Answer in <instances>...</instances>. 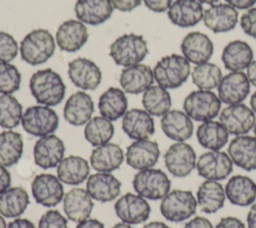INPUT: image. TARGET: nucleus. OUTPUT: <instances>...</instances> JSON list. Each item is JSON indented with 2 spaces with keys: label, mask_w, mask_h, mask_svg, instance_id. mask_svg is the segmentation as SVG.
<instances>
[{
  "label": "nucleus",
  "mask_w": 256,
  "mask_h": 228,
  "mask_svg": "<svg viewBox=\"0 0 256 228\" xmlns=\"http://www.w3.org/2000/svg\"><path fill=\"white\" fill-rule=\"evenodd\" d=\"M29 88L37 103L49 107L61 103L66 91L61 76L50 68L34 72L29 81Z\"/></svg>",
  "instance_id": "1"
},
{
  "label": "nucleus",
  "mask_w": 256,
  "mask_h": 228,
  "mask_svg": "<svg viewBox=\"0 0 256 228\" xmlns=\"http://www.w3.org/2000/svg\"><path fill=\"white\" fill-rule=\"evenodd\" d=\"M20 56L24 62L36 66L47 62L54 54L55 39L46 29L29 32L20 42Z\"/></svg>",
  "instance_id": "2"
},
{
  "label": "nucleus",
  "mask_w": 256,
  "mask_h": 228,
  "mask_svg": "<svg viewBox=\"0 0 256 228\" xmlns=\"http://www.w3.org/2000/svg\"><path fill=\"white\" fill-rule=\"evenodd\" d=\"M191 72L190 62L182 55L162 57L153 68L154 80L165 89H175L186 82Z\"/></svg>",
  "instance_id": "3"
},
{
  "label": "nucleus",
  "mask_w": 256,
  "mask_h": 228,
  "mask_svg": "<svg viewBox=\"0 0 256 228\" xmlns=\"http://www.w3.org/2000/svg\"><path fill=\"white\" fill-rule=\"evenodd\" d=\"M147 42L142 35L124 34L109 46V55L120 66L129 67L140 64L148 54Z\"/></svg>",
  "instance_id": "4"
},
{
  "label": "nucleus",
  "mask_w": 256,
  "mask_h": 228,
  "mask_svg": "<svg viewBox=\"0 0 256 228\" xmlns=\"http://www.w3.org/2000/svg\"><path fill=\"white\" fill-rule=\"evenodd\" d=\"M197 200L189 190L175 189L161 199L160 212L171 222H182L195 214Z\"/></svg>",
  "instance_id": "5"
},
{
  "label": "nucleus",
  "mask_w": 256,
  "mask_h": 228,
  "mask_svg": "<svg viewBox=\"0 0 256 228\" xmlns=\"http://www.w3.org/2000/svg\"><path fill=\"white\" fill-rule=\"evenodd\" d=\"M132 185L135 192L143 198L159 200L170 192L171 181L161 169L148 168L134 175Z\"/></svg>",
  "instance_id": "6"
},
{
  "label": "nucleus",
  "mask_w": 256,
  "mask_h": 228,
  "mask_svg": "<svg viewBox=\"0 0 256 228\" xmlns=\"http://www.w3.org/2000/svg\"><path fill=\"white\" fill-rule=\"evenodd\" d=\"M185 113L195 121L215 118L221 108V100L211 90H196L189 93L183 103Z\"/></svg>",
  "instance_id": "7"
},
{
  "label": "nucleus",
  "mask_w": 256,
  "mask_h": 228,
  "mask_svg": "<svg viewBox=\"0 0 256 228\" xmlns=\"http://www.w3.org/2000/svg\"><path fill=\"white\" fill-rule=\"evenodd\" d=\"M21 124L28 134L43 137L56 131L59 118L57 113L49 106L34 105L24 111Z\"/></svg>",
  "instance_id": "8"
},
{
  "label": "nucleus",
  "mask_w": 256,
  "mask_h": 228,
  "mask_svg": "<svg viewBox=\"0 0 256 228\" xmlns=\"http://www.w3.org/2000/svg\"><path fill=\"white\" fill-rule=\"evenodd\" d=\"M164 164L174 177H186L196 168V153L188 143L176 142L165 152Z\"/></svg>",
  "instance_id": "9"
},
{
  "label": "nucleus",
  "mask_w": 256,
  "mask_h": 228,
  "mask_svg": "<svg viewBox=\"0 0 256 228\" xmlns=\"http://www.w3.org/2000/svg\"><path fill=\"white\" fill-rule=\"evenodd\" d=\"M114 210L121 222L136 225L148 220L151 212L149 203L138 194L126 193L114 204Z\"/></svg>",
  "instance_id": "10"
},
{
  "label": "nucleus",
  "mask_w": 256,
  "mask_h": 228,
  "mask_svg": "<svg viewBox=\"0 0 256 228\" xmlns=\"http://www.w3.org/2000/svg\"><path fill=\"white\" fill-rule=\"evenodd\" d=\"M220 123L228 133L233 135H245L255 125V113L247 105L238 103L225 107L219 115Z\"/></svg>",
  "instance_id": "11"
},
{
  "label": "nucleus",
  "mask_w": 256,
  "mask_h": 228,
  "mask_svg": "<svg viewBox=\"0 0 256 228\" xmlns=\"http://www.w3.org/2000/svg\"><path fill=\"white\" fill-rule=\"evenodd\" d=\"M198 174L206 180H223L233 170V162L228 154L222 151H208L203 153L196 162Z\"/></svg>",
  "instance_id": "12"
},
{
  "label": "nucleus",
  "mask_w": 256,
  "mask_h": 228,
  "mask_svg": "<svg viewBox=\"0 0 256 228\" xmlns=\"http://www.w3.org/2000/svg\"><path fill=\"white\" fill-rule=\"evenodd\" d=\"M35 201L45 207H54L64 198V188L57 176L49 173L36 175L31 183Z\"/></svg>",
  "instance_id": "13"
},
{
  "label": "nucleus",
  "mask_w": 256,
  "mask_h": 228,
  "mask_svg": "<svg viewBox=\"0 0 256 228\" xmlns=\"http://www.w3.org/2000/svg\"><path fill=\"white\" fill-rule=\"evenodd\" d=\"M65 145L54 134L40 137L33 148L34 162L42 169L57 167L64 158Z\"/></svg>",
  "instance_id": "14"
},
{
  "label": "nucleus",
  "mask_w": 256,
  "mask_h": 228,
  "mask_svg": "<svg viewBox=\"0 0 256 228\" xmlns=\"http://www.w3.org/2000/svg\"><path fill=\"white\" fill-rule=\"evenodd\" d=\"M68 76L71 82L82 90H95L102 80V73L97 64L83 57L68 63Z\"/></svg>",
  "instance_id": "15"
},
{
  "label": "nucleus",
  "mask_w": 256,
  "mask_h": 228,
  "mask_svg": "<svg viewBox=\"0 0 256 228\" xmlns=\"http://www.w3.org/2000/svg\"><path fill=\"white\" fill-rule=\"evenodd\" d=\"M160 149L156 141L150 139L135 140L126 149V163L135 170L152 168L159 159Z\"/></svg>",
  "instance_id": "16"
},
{
  "label": "nucleus",
  "mask_w": 256,
  "mask_h": 228,
  "mask_svg": "<svg viewBox=\"0 0 256 228\" xmlns=\"http://www.w3.org/2000/svg\"><path fill=\"white\" fill-rule=\"evenodd\" d=\"M217 88L221 102L228 105L238 104L247 98L250 92V82L244 72L235 71L222 77Z\"/></svg>",
  "instance_id": "17"
},
{
  "label": "nucleus",
  "mask_w": 256,
  "mask_h": 228,
  "mask_svg": "<svg viewBox=\"0 0 256 228\" xmlns=\"http://www.w3.org/2000/svg\"><path fill=\"white\" fill-rule=\"evenodd\" d=\"M89 37L87 27L79 20L69 19L61 23L56 31V43L66 52H76L81 49Z\"/></svg>",
  "instance_id": "18"
},
{
  "label": "nucleus",
  "mask_w": 256,
  "mask_h": 228,
  "mask_svg": "<svg viewBox=\"0 0 256 228\" xmlns=\"http://www.w3.org/2000/svg\"><path fill=\"white\" fill-rule=\"evenodd\" d=\"M122 130L130 139H149L155 132L154 119L146 110L130 109L122 117Z\"/></svg>",
  "instance_id": "19"
},
{
  "label": "nucleus",
  "mask_w": 256,
  "mask_h": 228,
  "mask_svg": "<svg viewBox=\"0 0 256 228\" xmlns=\"http://www.w3.org/2000/svg\"><path fill=\"white\" fill-rule=\"evenodd\" d=\"M86 190L92 199L103 203L110 202L119 196L121 182L112 173L97 172L87 178Z\"/></svg>",
  "instance_id": "20"
},
{
  "label": "nucleus",
  "mask_w": 256,
  "mask_h": 228,
  "mask_svg": "<svg viewBox=\"0 0 256 228\" xmlns=\"http://www.w3.org/2000/svg\"><path fill=\"white\" fill-rule=\"evenodd\" d=\"M180 48L183 56L195 65L208 62L214 51L213 42L208 35L198 31L188 33L183 38Z\"/></svg>",
  "instance_id": "21"
},
{
  "label": "nucleus",
  "mask_w": 256,
  "mask_h": 228,
  "mask_svg": "<svg viewBox=\"0 0 256 228\" xmlns=\"http://www.w3.org/2000/svg\"><path fill=\"white\" fill-rule=\"evenodd\" d=\"M154 82L153 70L149 65L136 64L125 67L119 78L122 90L129 94H140L146 91Z\"/></svg>",
  "instance_id": "22"
},
{
  "label": "nucleus",
  "mask_w": 256,
  "mask_h": 228,
  "mask_svg": "<svg viewBox=\"0 0 256 228\" xmlns=\"http://www.w3.org/2000/svg\"><path fill=\"white\" fill-rule=\"evenodd\" d=\"M94 203L86 189L72 188L63 198V210L68 220L82 222L88 219L93 210Z\"/></svg>",
  "instance_id": "23"
},
{
  "label": "nucleus",
  "mask_w": 256,
  "mask_h": 228,
  "mask_svg": "<svg viewBox=\"0 0 256 228\" xmlns=\"http://www.w3.org/2000/svg\"><path fill=\"white\" fill-rule=\"evenodd\" d=\"M94 112V103L89 94L84 91H76L67 99L63 115L65 120L73 126L86 124Z\"/></svg>",
  "instance_id": "24"
},
{
  "label": "nucleus",
  "mask_w": 256,
  "mask_h": 228,
  "mask_svg": "<svg viewBox=\"0 0 256 228\" xmlns=\"http://www.w3.org/2000/svg\"><path fill=\"white\" fill-rule=\"evenodd\" d=\"M203 22L214 33L228 32L235 28L238 22V12L229 4H214L204 11Z\"/></svg>",
  "instance_id": "25"
},
{
  "label": "nucleus",
  "mask_w": 256,
  "mask_h": 228,
  "mask_svg": "<svg viewBox=\"0 0 256 228\" xmlns=\"http://www.w3.org/2000/svg\"><path fill=\"white\" fill-rule=\"evenodd\" d=\"M228 155L238 167L246 170H256V138L249 135H238L228 146Z\"/></svg>",
  "instance_id": "26"
},
{
  "label": "nucleus",
  "mask_w": 256,
  "mask_h": 228,
  "mask_svg": "<svg viewBox=\"0 0 256 228\" xmlns=\"http://www.w3.org/2000/svg\"><path fill=\"white\" fill-rule=\"evenodd\" d=\"M203 15L202 4L196 0H176L167 12L169 20L181 28L195 26L203 19Z\"/></svg>",
  "instance_id": "27"
},
{
  "label": "nucleus",
  "mask_w": 256,
  "mask_h": 228,
  "mask_svg": "<svg viewBox=\"0 0 256 228\" xmlns=\"http://www.w3.org/2000/svg\"><path fill=\"white\" fill-rule=\"evenodd\" d=\"M113 9L110 0H77L74 11L79 21L96 26L106 22Z\"/></svg>",
  "instance_id": "28"
},
{
  "label": "nucleus",
  "mask_w": 256,
  "mask_h": 228,
  "mask_svg": "<svg viewBox=\"0 0 256 228\" xmlns=\"http://www.w3.org/2000/svg\"><path fill=\"white\" fill-rule=\"evenodd\" d=\"M160 124L164 134L176 142H184L193 134L191 118L180 110L168 111L162 116Z\"/></svg>",
  "instance_id": "29"
},
{
  "label": "nucleus",
  "mask_w": 256,
  "mask_h": 228,
  "mask_svg": "<svg viewBox=\"0 0 256 228\" xmlns=\"http://www.w3.org/2000/svg\"><path fill=\"white\" fill-rule=\"evenodd\" d=\"M124 161L122 148L115 143H106L95 147L90 155V165L98 172L111 173L120 168Z\"/></svg>",
  "instance_id": "30"
},
{
  "label": "nucleus",
  "mask_w": 256,
  "mask_h": 228,
  "mask_svg": "<svg viewBox=\"0 0 256 228\" xmlns=\"http://www.w3.org/2000/svg\"><path fill=\"white\" fill-rule=\"evenodd\" d=\"M224 189L226 197L234 205L245 207L253 204L256 200V184L247 176H232Z\"/></svg>",
  "instance_id": "31"
},
{
  "label": "nucleus",
  "mask_w": 256,
  "mask_h": 228,
  "mask_svg": "<svg viewBox=\"0 0 256 228\" xmlns=\"http://www.w3.org/2000/svg\"><path fill=\"white\" fill-rule=\"evenodd\" d=\"M90 166L86 159L70 155L62 159L57 166V177L62 183L76 186L89 177Z\"/></svg>",
  "instance_id": "32"
},
{
  "label": "nucleus",
  "mask_w": 256,
  "mask_h": 228,
  "mask_svg": "<svg viewBox=\"0 0 256 228\" xmlns=\"http://www.w3.org/2000/svg\"><path fill=\"white\" fill-rule=\"evenodd\" d=\"M226 194L222 184L215 180H205L198 188L196 194L200 210L212 214L220 210L225 203Z\"/></svg>",
  "instance_id": "33"
},
{
  "label": "nucleus",
  "mask_w": 256,
  "mask_h": 228,
  "mask_svg": "<svg viewBox=\"0 0 256 228\" xmlns=\"http://www.w3.org/2000/svg\"><path fill=\"white\" fill-rule=\"evenodd\" d=\"M253 59V51L250 45L242 40L229 42L222 51L221 60L224 67L231 72L242 71L248 67Z\"/></svg>",
  "instance_id": "34"
},
{
  "label": "nucleus",
  "mask_w": 256,
  "mask_h": 228,
  "mask_svg": "<svg viewBox=\"0 0 256 228\" xmlns=\"http://www.w3.org/2000/svg\"><path fill=\"white\" fill-rule=\"evenodd\" d=\"M128 100L125 92L117 87H110L103 92L98 101L101 116L110 121L118 120L127 112Z\"/></svg>",
  "instance_id": "35"
},
{
  "label": "nucleus",
  "mask_w": 256,
  "mask_h": 228,
  "mask_svg": "<svg viewBox=\"0 0 256 228\" xmlns=\"http://www.w3.org/2000/svg\"><path fill=\"white\" fill-rule=\"evenodd\" d=\"M30 199L21 186L10 187L0 195V214L5 218H17L25 212Z\"/></svg>",
  "instance_id": "36"
},
{
  "label": "nucleus",
  "mask_w": 256,
  "mask_h": 228,
  "mask_svg": "<svg viewBox=\"0 0 256 228\" xmlns=\"http://www.w3.org/2000/svg\"><path fill=\"white\" fill-rule=\"evenodd\" d=\"M196 136L202 147L218 151L226 145L229 133L220 122L209 120L198 126Z\"/></svg>",
  "instance_id": "37"
},
{
  "label": "nucleus",
  "mask_w": 256,
  "mask_h": 228,
  "mask_svg": "<svg viewBox=\"0 0 256 228\" xmlns=\"http://www.w3.org/2000/svg\"><path fill=\"white\" fill-rule=\"evenodd\" d=\"M23 153V139L20 133L6 130L0 133V166L16 164Z\"/></svg>",
  "instance_id": "38"
},
{
  "label": "nucleus",
  "mask_w": 256,
  "mask_h": 228,
  "mask_svg": "<svg viewBox=\"0 0 256 228\" xmlns=\"http://www.w3.org/2000/svg\"><path fill=\"white\" fill-rule=\"evenodd\" d=\"M171 96L167 89L152 85L142 95V105L151 116L162 117L171 108Z\"/></svg>",
  "instance_id": "39"
},
{
  "label": "nucleus",
  "mask_w": 256,
  "mask_h": 228,
  "mask_svg": "<svg viewBox=\"0 0 256 228\" xmlns=\"http://www.w3.org/2000/svg\"><path fill=\"white\" fill-rule=\"evenodd\" d=\"M114 135V126L112 122L103 117L95 116L85 125L84 137L94 147L108 143Z\"/></svg>",
  "instance_id": "40"
},
{
  "label": "nucleus",
  "mask_w": 256,
  "mask_h": 228,
  "mask_svg": "<svg viewBox=\"0 0 256 228\" xmlns=\"http://www.w3.org/2000/svg\"><path fill=\"white\" fill-rule=\"evenodd\" d=\"M222 77L221 69L210 62L196 65L191 72L192 82L200 90H212L218 87Z\"/></svg>",
  "instance_id": "41"
},
{
  "label": "nucleus",
  "mask_w": 256,
  "mask_h": 228,
  "mask_svg": "<svg viewBox=\"0 0 256 228\" xmlns=\"http://www.w3.org/2000/svg\"><path fill=\"white\" fill-rule=\"evenodd\" d=\"M23 116L21 103L12 94L0 95V126L6 129L17 127Z\"/></svg>",
  "instance_id": "42"
},
{
  "label": "nucleus",
  "mask_w": 256,
  "mask_h": 228,
  "mask_svg": "<svg viewBox=\"0 0 256 228\" xmlns=\"http://www.w3.org/2000/svg\"><path fill=\"white\" fill-rule=\"evenodd\" d=\"M21 85V73L9 62H0V94H12Z\"/></svg>",
  "instance_id": "43"
},
{
  "label": "nucleus",
  "mask_w": 256,
  "mask_h": 228,
  "mask_svg": "<svg viewBox=\"0 0 256 228\" xmlns=\"http://www.w3.org/2000/svg\"><path fill=\"white\" fill-rule=\"evenodd\" d=\"M19 46L15 38L4 31H0V62H11L18 55Z\"/></svg>",
  "instance_id": "44"
},
{
  "label": "nucleus",
  "mask_w": 256,
  "mask_h": 228,
  "mask_svg": "<svg viewBox=\"0 0 256 228\" xmlns=\"http://www.w3.org/2000/svg\"><path fill=\"white\" fill-rule=\"evenodd\" d=\"M37 228H68V220L58 210H48L41 216Z\"/></svg>",
  "instance_id": "45"
},
{
  "label": "nucleus",
  "mask_w": 256,
  "mask_h": 228,
  "mask_svg": "<svg viewBox=\"0 0 256 228\" xmlns=\"http://www.w3.org/2000/svg\"><path fill=\"white\" fill-rule=\"evenodd\" d=\"M240 26L245 34L256 38V7L248 9L241 15Z\"/></svg>",
  "instance_id": "46"
},
{
  "label": "nucleus",
  "mask_w": 256,
  "mask_h": 228,
  "mask_svg": "<svg viewBox=\"0 0 256 228\" xmlns=\"http://www.w3.org/2000/svg\"><path fill=\"white\" fill-rule=\"evenodd\" d=\"M145 6L156 13H162L169 9L172 0H143Z\"/></svg>",
  "instance_id": "47"
},
{
  "label": "nucleus",
  "mask_w": 256,
  "mask_h": 228,
  "mask_svg": "<svg viewBox=\"0 0 256 228\" xmlns=\"http://www.w3.org/2000/svg\"><path fill=\"white\" fill-rule=\"evenodd\" d=\"M113 8L121 12H130L138 7L142 0H110Z\"/></svg>",
  "instance_id": "48"
},
{
  "label": "nucleus",
  "mask_w": 256,
  "mask_h": 228,
  "mask_svg": "<svg viewBox=\"0 0 256 228\" xmlns=\"http://www.w3.org/2000/svg\"><path fill=\"white\" fill-rule=\"evenodd\" d=\"M215 228H246V226L240 219L232 216H227L221 218Z\"/></svg>",
  "instance_id": "49"
},
{
  "label": "nucleus",
  "mask_w": 256,
  "mask_h": 228,
  "mask_svg": "<svg viewBox=\"0 0 256 228\" xmlns=\"http://www.w3.org/2000/svg\"><path fill=\"white\" fill-rule=\"evenodd\" d=\"M183 228H213V225L207 218L197 216L189 220Z\"/></svg>",
  "instance_id": "50"
},
{
  "label": "nucleus",
  "mask_w": 256,
  "mask_h": 228,
  "mask_svg": "<svg viewBox=\"0 0 256 228\" xmlns=\"http://www.w3.org/2000/svg\"><path fill=\"white\" fill-rule=\"evenodd\" d=\"M11 185V174L6 167L0 166V195Z\"/></svg>",
  "instance_id": "51"
},
{
  "label": "nucleus",
  "mask_w": 256,
  "mask_h": 228,
  "mask_svg": "<svg viewBox=\"0 0 256 228\" xmlns=\"http://www.w3.org/2000/svg\"><path fill=\"white\" fill-rule=\"evenodd\" d=\"M7 228H36L35 224L25 218H15L8 223Z\"/></svg>",
  "instance_id": "52"
},
{
  "label": "nucleus",
  "mask_w": 256,
  "mask_h": 228,
  "mask_svg": "<svg viewBox=\"0 0 256 228\" xmlns=\"http://www.w3.org/2000/svg\"><path fill=\"white\" fill-rule=\"evenodd\" d=\"M225 1L227 2V4L231 5L235 9L237 8L240 10L250 9L256 3V0H225Z\"/></svg>",
  "instance_id": "53"
},
{
  "label": "nucleus",
  "mask_w": 256,
  "mask_h": 228,
  "mask_svg": "<svg viewBox=\"0 0 256 228\" xmlns=\"http://www.w3.org/2000/svg\"><path fill=\"white\" fill-rule=\"evenodd\" d=\"M76 228H105V226L98 219L88 218L82 222H79Z\"/></svg>",
  "instance_id": "54"
},
{
  "label": "nucleus",
  "mask_w": 256,
  "mask_h": 228,
  "mask_svg": "<svg viewBox=\"0 0 256 228\" xmlns=\"http://www.w3.org/2000/svg\"><path fill=\"white\" fill-rule=\"evenodd\" d=\"M246 69V75L250 84L256 87V60H252Z\"/></svg>",
  "instance_id": "55"
},
{
  "label": "nucleus",
  "mask_w": 256,
  "mask_h": 228,
  "mask_svg": "<svg viewBox=\"0 0 256 228\" xmlns=\"http://www.w3.org/2000/svg\"><path fill=\"white\" fill-rule=\"evenodd\" d=\"M248 228H256V203H253L247 214Z\"/></svg>",
  "instance_id": "56"
},
{
  "label": "nucleus",
  "mask_w": 256,
  "mask_h": 228,
  "mask_svg": "<svg viewBox=\"0 0 256 228\" xmlns=\"http://www.w3.org/2000/svg\"><path fill=\"white\" fill-rule=\"evenodd\" d=\"M143 228H171L161 221H151L143 226Z\"/></svg>",
  "instance_id": "57"
},
{
  "label": "nucleus",
  "mask_w": 256,
  "mask_h": 228,
  "mask_svg": "<svg viewBox=\"0 0 256 228\" xmlns=\"http://www.w3.org/2000/svg\"><path fill=\"white\" fill-rule=\"evenodd\" d=\"M250 106H251V109L253 110V112L256 113V91L251 95Z\"/></svg>",
  "instance_id": "58"
},
{
  "label": "nucleus",
  "mask_w": 256,
  "mask_h": 228,
  "mask_svg": "<svg viewBox=\"0 0 256 228\" xmlns=\"http://www.w3.org/2000/svg\"><path fill=\"white\" fill-rule=\"evenodd\" d=\"M111 228H133V227H132L131 225H129V224L120 222V223H116V224L113 225Z\"/></svg>",
  "instance_id": "59"
},
{
  "label": "nucleus",
  "mask_w": 256,
  "mask_h": 228,
  "mask_svg": "<svg viewBox=\"0 0 256 228\" xmlns=\"http://www.w3.org/2000/svg\"><path fill=\"white\" fill-rule=\"evenodd\" d=\"M196 1L200 2L201 4H202V3H204V4H210V5H214V4H216L217 2H219L220 0H196Z\"/></svg>",
  "instance_id": "60"
},
{
  "label": "nucleus",
  "mask_w": 256,
  "mask_h": 228,
  "mask_svg": "<svg viewBox=\"0 0 256 228\" xmlns=\"http://www.w3.org/2000/svg\"><path fill=\"white\" fill-rule=\"evenodd\" d=\"M0 228H7V223L5 221V217L0 214Z\"/></svg>",
  "instance_id": "61"
},
{
  "label": "nucleus",
  "mask_w": 256,
  "mask_h": 228,
  "mask_svg": "<svg viewBox=\"0 0 256 228\" xmlns=\"http://www.w3.org/2000/svg\"><path fill=\"white\" fill-rule=\"evenodd\" d=\"M253 130H254V135H255V138H256V122H255V125L253 127Z\"/></svg>",
  "instance_id": "62"
}]
</instances>
